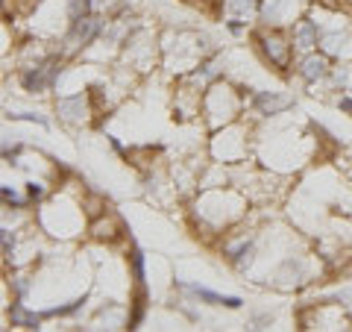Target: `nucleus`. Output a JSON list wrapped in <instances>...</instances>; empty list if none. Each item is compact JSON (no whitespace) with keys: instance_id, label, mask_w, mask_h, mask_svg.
<instances>
[{"instance_id":"obj_1","label":"nucleus","mask_w":352,"mask_h":332,"mask_svg":"<svg viewBox=\"0 0 352 332\" xmlns=\"http://www.w3.org/2000/svg\"><path fill=\"white\" fill-rule=\"evenodd\" d=\"M241 106H244L241 94L226 83H214L203 94V115L208 118V124L212 127H217V112H223V121L226 124H232V121L241 115Z\"/></svg>"},{"instance_id":"obj_2","label":"nucleus","mask_w":352,"mask_h":332,"mask_svg":"<svg viewBox=\"0 0 352 332\" xmlns=\"http://www.w3.org/2000/svg\"><path fill=\"white\" fill-rule=\"evenodd\" d=\"M256 41L264 53V59L276 68H288L294 59V39L279 27H264L256 32Z\"/></svg>"},{"instance_id":"obj_3","label":"nucleus","mask_w":352,"mask_h":332,"mask_svg":"<svg viewBox=\"0 0 352 332\" xmlns=\"http://www.w3.org/2000/svg\"><path fill=\"white\" fill-rule=\"evenodd\" d=\"M59 62H62L59 56H47V59H38L36 65H30V68L21 71V85H24V92L41 94V92H47V88L56 85Z\"/></svg>"},{"instance_id":"obj_4","label":"nucleus","mask_w":352,"mask_h":332,"mask_svg":"<svg viewBox=\"0 0 352 332\" xmlns=\"http://www.w3.org/2000/svg\"><path fill=\"white\" fill-rule=\"evenodd\" d=\"M103 27H106V21L100 15H94V12L71 21V30H68V36H65V53H76V50L88 48V44L103 32Z\"/></svg>"},{"instance_id":"obj_5","label":"nucleus","mask_w":352,"mask_h":332,"mask_svg":"<svg viewBox=\"0 0 352 332\" xmlns=\"http://www.w3.org/2000/svg\"><path fill=\"white\" fill-rule=\"evenodd\" d=\"M56 112H59V118L65 121V124L80 127L88 121V115H91V103H88L85 94H65L56 101Z\"/></svg>"},{"instance_id":"obj_6","label":"nucleus","mask_w":352,"mask_h":332,"mask_svg":"<svg viewBox=\"0 0 352 332\" xmlns=\"http://www.w3.org/2000/svg\"><path fill=\"white\" fill-rule=\"evenodd\" d=\"M296 74L302 76L305 83H317V80H326L332 74V65H329V56L326 53H305V56L296 62Z\"/></svg>"},{"instance_id":"obj_7","label":"nucleus","mask_w":352,"mask_h":332,"mask_svg":"<svg viewBox=\"0 0 352 332\" xmlns=\"http://www.w3.org/2000/svg\"><path fill=\"white\" fill-rule=\"evenodd\" d=\"M320 36H323V30L311 18H302L300 24L294 27V44H296V50H302V53H311L314 48H320Z\"/></svg>"},{"instance_id":"obj_8","label":"nucleus","mask_w":352,"mask_h":332,"mask_svg":"<svg viewBox=\"0 0 352 332\" xmlns=\"http://www.w3.org/2000/svg\"><path fill=\"white\" fill-rule=\"evenodd\" d=\"M252 106L258 109L261 115H282L285 109L294 106V97L291 94H279V92H258Z\"/></svg>"},{"instance_id":"obj_9","label":"nucleus","mask_w":352,"mask_h":332,"mask_svg":"<svg viewBox=\"0 0 352 332\" xmlns=\"http://www.w3.org/2000/svg\"><path fill=\"white\" fill-rule=\"evenodd\" d=\"M88 232H91L97 241H115V238L124 236V224H120L118 215L103 212V215H97V220L91 224V229H88Z\"/></svg>"},{"instance_id":"obj_10","label":"nucleus","mask_w":352,"mask_h":332,"mask_svg":"<svg viewBox=\"0 0 352 332\" xmlns=\"http://www.w3.org/2000/svg\"><path fill=\"white\" fill-rule=\"evenodd\" d=\"M185 291H191L197 300H203V303H208V306H226V309H241V297H226V294H214V291H208V289H203V285H191V282H185L182 285Z\"/></svg>"},{"instance_id":"obj_11","label":"nucleus","mask_w":352,"mask_h":332,"mask_svg":"<svg viewBox=\"0 0 352 332\" xmlns=\"http://www.w3.org/2000/svg\"><path fill=\"white\" fill-rule=\"evenodd\" d=\"M291 0H258V15L267 27H279L282 18L288 15Z\"/></svg>"},{"instance_id":"obj_12","label":"nucleus","mask_w":352,"mask_h":332,"mask_svg":"<svg viewBox=\"0 0 352 332\" xmlns=\"http://www.w3.org/2000/svg\"><path fill=\"white\" fill-rule=\"evenodd\" d=\"M346 44H352V36L346 32H323L320 36V50L326 56H346Z\"/></svg>"},{"instance_id":"obj_13","label":"nucleus","mask_w":352,"mask_h":332,"mask_svg":"<svg viewBox=\"0 0 352 332\" xmlns=\"http://www.w3.org/2000/svg\"><path fill=\"white\" fill-rule=\"evenodd\" d=\"M9 324H12V326H24V329H36L41 324V315L27 312L24 303L18 300V303H12V309H9Z\"/></svg>"},{"instance_id":"obj_14","label":"nucleus","mask_w":352,"mask_h":332,"mask_svg":"<svg viewBox=\"0 0 352 332\" xmlns=\"http://www.w3.org/2000/svg\"><path fill=\"white\" fill-rule=\"evenodd\" d=\"M129 268H132V280H135V285L144 289L147 271H144V253H141L138 247H132V253H129Z\"/></svg>"},{"instance_id":"obj_15","label":"nucleus","mask_w":352,"mask_h":332,"mask_svg":"<svg viewBox=\"0 0 352 332\" xmlns=\"http://www.w3.org/2000/svg\"><path fill=\"white\" fill-rule=\"evenodd\" d=\"M85 303H88L85 297H76V300L65 303V306H53V309H47V312H41V318H68V315H76V312H80Z\"/></svg>"},{"instance_id":"obj_16","label":"nucleus","mask_w":352,"mask_h":332,"mask_svg":"<svg viewBox=\"0 0 352 332\" xmlns=\"http://www.w3.org/2000/svg\"><path fill=\"white\" fill-rule=\"evenodd\" d=\"M226 9L235 18H247L252 12H258V0H226Z\"/></svg>"},{"instance_id":"obj_17","label":"nucleus","mask_w":352,"mask_h":332,"mask_svg":"<svg viewBox=\"0 0 352 332\" xmlns=\"http://www.w3.org/2000/svg\"><path fill=\"white\" fill-rule=\"evenodd\" d=\"M94 12V0H71L68 3V18L76 21V18H85Z\"/></svg>"},{"instance_id":"obj_18","label":"nucleus","mask_w":352,"mask_h":332,"mask_svg":"<svg viewBox=\"0 0 352 332\" xmlns=\"http://www.w3.org/2000/svg\"><path fill=\"white\" fill-rule=\"evenodd\" d=\"M12 253H15V236H12V229L3 227V256L12 259Z\"/></svg>"},{"instance_id":"obj_19","label":"nucleus","mask_w":352,"mask_h":332,"mask_svg":"<svg viewBox=\"0 0 352 332\" xmlns=\"http://www.w3.org/2000/svg\"><path fill=\"white\" fill-rule=\"evenodd\" d=\"M323 9H329V12H338V9H346L349 0H317Z\"/></svg>"},{"instance_id":"obj_20","label":"nucleus","mask_w":352,"mask_h":332,"mask_svg":"<svg viewBox=\"0 0 352 332\" xmlns=\"http://www.w3.org/2000/svg\"><path fill=\"white\" fill-rule=\"evenodd\" d=\"M27 194H30V200H41V197H44V185L41 183H27Z\"/></svg>"},{"instance_id":"obj_21","label":"nucleus","mask_w":352,"mask_h":332,"mask_svg":"<svg viewBox=\"0 0 352 332\" xmlns=\"http://www.w3.org/2000/svg\"><path fill=\"white\" fill-rule=\"evenodd\" d=\"M226 30L232 32V36H241V32H244V18H232V21H226Z\"/></svg>"},{"instance_id":"obj_22","label":"nucleus","mask_w":352,"mask_h":332,"mask_svg":"<svg viewBox=\"0 0 352 332\" xmlns=\"http://www.w3.org/2000/svg\"><path fill=\"white\" fill-rule=\"evenodd\" d=\"M12 285H15V294H18V297L27 291V280H24V276H15V282H12Z\"/></svg>"}]
</instances>
